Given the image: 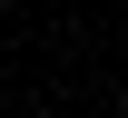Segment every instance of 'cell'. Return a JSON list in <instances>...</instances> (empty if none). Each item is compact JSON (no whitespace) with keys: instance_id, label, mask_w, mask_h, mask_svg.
<instances>
[{"instance_id":"obj_1","label":"cell","mask_w":128,"mask_h":118,"mask_svg":"<svg viewBox=\"0 0 128 118\" xmlns=\"http://www.w3.org/2000/svg\"><path fill=\"white\" fill-rule=\"evenodd\" d=\"M0 10H10V0H0Z\"/></svg>"}]
</instances>
